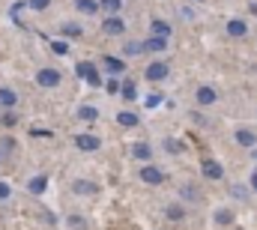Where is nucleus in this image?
I'll use <instances>...</instances> for the list:
<instances>
[{"mask_svg":"<svg viewBox=\"0 0 257 230\" xmlns=\"http://www.w3.org/2000/svg\"><path fill=\"white\" fill-rule=\"evenodd\" d=\"M102 33H105V36H120V33H126V24H123V18H117V15H108V18L102 21Z\"/></svg>","mask_w":257,"mask_h":230,"instance_id":"20e7f679","label":"nucleus"},{"mask_svg":"<svg viewBox=\"0 0 257 230\" xmlns=\"http://www.w3.org/2000/svg\"><path fill=\"white\" fill-rule=\"evenodd\" d=\"M231 195H234V198H249V189H246V186H234Z\"/></svg>","mask_w":257,"mask_h":230,"instance_id":"473e14b6","label":"nucleus"},{"mask_svg":"<svg viewBox=\"0 0 257 230\" xmlns=\"http://www.w3.org/2000/svg\"><path fill=\"white\" fill-rule=\"evenodd\" d=\"M105 90H108V93H120V81H117V78H111V81L105 84Z\"/></svg>","mask_w":257,"mask_h":230,"instance_id":"72a5a7b5","label":"nucleus"},{"mask_svg":"<svg viewBox=\"0 0 257 230\" xmlns=\"http://www.w3.org/2000/svg\"><path fill=\"white\" fill-rule=\"evenodd\" d=\"M228 33H231V36H246V33H249V27H246V21H243V18H234V21H228Z\"/></svg>","mask_w":257,"mask_h":230,"instance_id":"a211bd4d","label":"nucleus"},{"mask_svg":"<svg viewBox=\"0 0 257 230\" xmlns=\"http://www.w3.org/2000/svg\"><path fill=\"white\" fill-rule=\"evenodd\" d=\"M252 186H255V189H257V177H252Z\"/></svg>","mask_w":257,"mask_h":230,"instance_id":"4c0bfd02","label":"nucleus"},{"mask_svg":"<svg viewBox=\"0 0 257 230\" xmlns=\"http://www.w3.org/2000/svg\"><path fill=\"white\" fill-rule=\"evenodd\" d=\"M72 141H75V147H78L81 153H93V150H99V147H102V141H99L96 135H75Z\"/></svg>","mask_w":257,"mask_h":230,"instance_id":"39448f33","label":"nucleus"},{"mask_svg":"<svg viewBox=\"0 0 257 230\" xmlns=\"http://www.w3.org/2000/svg\"><path fill=\"white\" fill-rule=\"evenodd\" d=\"M51 51H54V54H66L69 45H66V42H51Z\"/></svg>","mask_w":257,"mask_h":230,"instance_id":"2f4dec72","label":"nucleus"},{"mask_svg":"<svg viewBox=\"0 0 257 230\" xmlns=\"http://www.w3.org/2000/svg\"><path fill=\"white\" fill-rule=\"evenodd\" d=\"M45 186H48V180H45V177H33V180L27 183V192H30V195H42V192H45Z\"/></svg>","mask_w":257,"mask_h":230,"instance_id":"4be33fe9","label":"nucleus"},{"mask_svg":"<svg viewBox=\"0 0 257 230\" xmlns=\"http://www.w3.org/2000/svg\"><path fill=\"white\" fill-rule=\"evenodd\" d=\"M96 117H99V111H96L93 105H81V108H78V120H87V123H93Z\"/></svg>","mask_w":257,"mask_h":230,"instance_id":"b1692460","label":"nucleus"},{"mask_svg":"<svg viewBox=\"0 0 257 230\" xmlns=\"http://www.w3.org/2000/svg\"><path fill=\"white\" fill-rule=\"evenodd\" d=\"M141 48H144V54H162V51L168 48V39H162V36H150V39L141 42Z\"/></svg>","mask_w":257,"mask_h":230,"instance_id":"0eeeda50","label":"nucleus"},{"mask_svg":"<svg viewBox=\"0 0 257 230\" xmlns=\"http://www.w3.org/2000/svg\"><path fill=\"white\" fill-rule=\"evenodd\" d=\"M183 216H186V210H183L180 204H168V207H165V219H168V222H183Z\"/></svg>","mask_w":257,"mask_h":230,"instance_id":"f3484780","label":"nucleus"},{"mask_svg":"<svg viewBox=\"0 0 257 230\" xmlns=\"http://www.w3.org/2000/svg\"><path fill=\"white\" fill-rule=\"evenodd\" d=\"M9 198H12V189L6 183H0V201H9Z\"/></svg>","mask_w":257,"mask_h":230,"instance_id":"f704fd0d","label":"nucleus"},{"mask_svg":"<svg viewBox=\"0 0 257 230\" xmlns=\"http://www.w3.org/2000/svg\"><path fill=\"white\" fill-rule=\"evenodd\" d=\"M168 72H171V69H168V63H162V60H159V63H150V66H147L144 78H147V81H153V84H159V81H165V78H168Z\"/></svg>","mask_w":257,"mask_h":230,"instance_id":"7ed1b4c3","label":"nucleus"},{"mask_svg":"<svg viewBox=\"0 0 257 230\" xmlns=\"http://www.w3.org/2000/svg\"><path fill=\"white\" fill-rule=\"evenodd\" d=\"M252 156H255V162H257V150H252Z\"/></svg>","mask_w":257,"mask_h":230,"instance_id":"58836bf2","label":"nucleus"},{"mask_svg":"<svg viewBox=\"0 0 257 230\" xmlns=\"http://www.w3.org/2000/svg\"><path fill=\"white\" fill-rule=\"evenodd\" d=\"M159 102H162V96H159V93H153V96H150V99H147V108H156V105H159Z\"/></svg>","mask_w":257,"mask_h":230,"instance_id":"c9c22d12","label":"nucleus"},{"mask_svg":"<svg viewBox=\"0 0 257 230\" xmlns=\"http://www.w3.org/2000/svg\"><path fill=\"white\" fill-rule=\"evenodd\" d=\"M204 174H207L210 180H222V177H225V171H222L219 162H204Z\"/></svg>","mask_w":257,"mask_h":230,"instance_id":"aec40b11","label":"nucleus"},{"mask_svg":"<svg viewBox=\"0 0 257 230\" xmlns=\"http://www.w3.org/2000/svg\"><path fill=\"white\" fill-rule=\"evenodd\" d=\"M15 105H18V93H15L12 87H0V108L12 111Z\"/></svg>","mask_w":257,"mask_h":230,"instance_id":"9d476101","label":"nucleus"},{"mask_svg":"<svg viewBox=\"0 0 257 230\" xmlns=\"http://www.w3.org/2000/svg\"><path fill=\"white\" fill-rule=\"evenodd\" d=\"M216 99H219V93H216L213 87H198V93H195V102H198V105H204V108L216 105Z\"/></svg>","mask_w":257,"mask_h":230,"instance_id":"1a4fd4ad","label":"nucleus"},{"mask_svg":"<svg viewBox=\"0 0 257 230\" xmlns=\"http://www.w3.org/2000/svg\"><path fill=\"white\" fill-rule=\"evenodd\" d=\"M132 156H135V159H141V162H147V159L153 156V150H150L147 144H135V147H132Z\"/></svg>","mask_w":257,"mask_h":230,"instance_id":"a878e982","label":"nucleus"},{"mask_svg":"<svg viewBox=\"0 0 257 230\" xmlns=\"http://www.w3.org/2000/svg\"><path fill=\"white\" fill-rule=\"evenodd\" d=\"M99 9H105L108 15H117L123 9V0H99Z\"/></svg>","mask_w":257,"mask_h":230,"instance_id":"393cba45","label":"nucleus"},{"mask_svg":"<svg viewBox=\"0 0 257 230\" xmlns=\"http://www.w3.org/2000/svg\"><path fill=\"white\" fill-rule=\"evenodd\" d=\"M120 93H123V99H126V102H135V96H138V93H135V84H132V81L120 84Z\"/></svg>","mask_w":257,"mask_h":230,"instance_id":"bb28decb","label":"nucleus"},{"mask_svg":"<svg viewBox=\"0 0 257 230\" xmlns=\"http://www.w3.org/2000/svg\"><path fill=\"white\" fill-rule=\"evenodd\" d=\"M141 180H144L147 186H162V183H165V174H162L159 168L147 165V168H141Z\"/></svg>","mask_w":257,"mask_h":230,"instance_id":"6e6552de","label":"nucleus"},{"mask_svg":"<svg viewBox=\"0 0 257 230\" xmlns=\"http://www.w3.org/2000/svg\"><path fill=\"white\" fill-rule=\"evenodd\" d=\"M237 144L246 147V150H255V144H257L255 132H252V129H237Z\"/></svg>","mask_w":257,"mask_h":230,"instance_id":"9b49d317","label":"nucleus"},{"mask_svg":"<svg viewBox=\"0 0 257 230\" xmlns=\"http://www.w3.org/2000/svg\"><path fill=\"white\" fill-rule=\"evenodd\" d=\"M180 198H183V201H192V204H195V201H201V189H198V186H189V183H186V186H180Z\"/></svg>","mask_w":257,"mask_h":230,"instance_id":"dca6fc26","label":"nucleus"},{"mask_svg":"<svg viewBox=\"0 0 257 230\" xmlns=\"http://www.w3.org/2000/svg\"><path fill=\"white\" fill-rule=\"evenodd\" d=\"M150 36H162V39H168V36H171V24L162 21V18H156V21L150 24Z\"/></svg>","mask_w":257,"mask_h":230,"instance_id":"f8f14e48","label":"nucleus"},{"mask_svg":"<svg viewBox=\"0 0 257 230\" xmlns=\"http://www.w3.org/2000/svg\"><path fill=\"white\" fill-rule=\"evenodd\" d=\"M123 54H126V57H138V54H144V48H141V39H132V42H126V45H123Z\"/></svg>","mask_w":257,"mask_h":230,"instance_id":"5701e85b","label":"nucleus"},{"mask_svg":"<svg viewBox=\"0 0 257 230\" xmlns=\"http://www.w3.org/2000/svg\"><path fill=\"white\" fill-rule=\"evenodd\" d=\"M27 6H30L33 12H45V9L51 6V0H27Z\"/></svg>","mask_w":257,"mask_h":230,"instance_id":"7c9ffc66","label":"nucleus"},{"mask_svg":"<svg viewBox=\"0 0 257 230\" xmlns=\"http://www.w3.org/2000/svg\"><path fill=\"white\" fill-rule=\"evenodd\" d=\"M60 33H63V36H69V39H78V36L84 33V27H81V24H75V21H66V24L60 27Z\"/></svg>","mask_w":257,"mask_h":230,"instance_id":"6ab92c4d","label":"nucleus"},{"mask_svg":"<svg viewBox=\"0 0 257 230\" xmlns=\"http://www.w3.org/2000/svg\"><path fill=\"white\" fill-rule=\"evenodd\" d=\"M231 222H234V213H231V210H219V213H216V225L225 228V225H231Z\"/></svg>","mask_w":257,"mask_h":230,"instance_id":"c756f323","label":"nucleus"},{"mask_svg":"<svg viewBox=\"0 0 257 230\" xmlns=\"http://www.w3.org/2000/svg\"><path fill=\"white\" fill-rule=\"evenodd\" d=\"M12 153H15V138L3 135V138H0V162H6Z\"/></svg>","mask_w":257,"mask_h":230,"instance_id":"4468645a","label":"nucleus"},{"mask_svg":"<svg viewBox=\"0 0 257 230\" xmlns=\"http://www.w3.org/2000/svg\"><path fill=\"white\" fill-rule=\"evenodd\" d=\"M75 9L81 15H96L99 12V0H75Z\"/></svg>","mask_w":257,"mask_h":230,"instance_id":"ddd939ff","label":"nucleus"},{"mask_svg":"<svg viewBox=\"0 0 257 230\" xmlns=\"http://www.w3.org/2000/svg\"><path fill=\"white\" fill-rule=\"evenodd\" d=\"M72 192L81 195V198H96V195H99V186L90 183V180H75V183H72Z\"/></svg>","mask_w":257,"mask_h":230,"instance_id":"423d86ee","label":"nucleus"},{"mask_svg":"<svg viewBox=\"0 0 257 230\" xmlns=\"http://www.w3.org/2000/svg\"><path fill=\"white\" fill-rule=\"evenodd\" d=\"M3 126H15V114H12V111L3 114Z\"/></svg>","mask_w":257,"mask_h":230,"instance_id":"e433bc0d","label":"nucleus"},{"mask_svg":"<svg viewBox=\"0 0 257 230\" xmlns=\"http://www.w3.org/2000/svg\"><path fill=\"white\" fill-rule=\"evenodd\" d=\"M75 72H78V78H84L87 84H93V87H102V78H99V69H96L93 63H87V60H81V63L75 66Z\"/></svg>","mask_w":257,"mask_h":230,"instance_id":"f03ea898","label":"nucleus"},{"mask_svg":"<svg viewBox=\"0 0 257 230\" xmlns=\"http://www.w3.org/2000/svg\"><path fill=\"white\" fill-rule=\"evenodd\" d=\"M102 63H105V69H108L111 75H120V72L126 69V63H123V60H117V57H105Z\"/></svg>","mask_w":257,"mask_h":230,"instance_id":"412c9836","label":"nucleus"},{"mask_svg":"<svg viewBox=\"0 0 257 230\" xmlns=\"http://www.w3.org/2000/svg\"><path fill=\"white\" fill-rule=\"evenodd\" d=\"M117 123H120L123 129H135V126H138L141 120H138V117H135L132 111H120V114H117Z\"/></svg>","mask_w":257,"mask_h":230,"instance_id":"2eb2a0df","label":"nucleus"},{"mask_svg":"<svg viewBox=\"0 0 257 230\" xmlns=\"http://www.w3.org/2000/svg\"><path fill=\"white\" fill-rule=\"evenodd\" d=\"M69 228H72V230H87L90 225H87V219H84V216H69Z\"/></svg>","mask_w":257,"mask_h":230,"instance_id":"c85d7f7f","label":"nucleus"},{"mask_svg":"<svg viewBox=\"0 0 257 230\" xmlns=\"http://www.w3.org/2000/svg\"><path fill=\"white\" fill-rule=\"evenodd\" d=\"M60 81H63V75H60L57 69H51V66H45V69H39V72H36V84H39V87H45V90L60 87Z\"/></svg>","mask_w":257,"mask_h":230,"instance_id":"f257e3e1","label":"nucleus"},{"mask_svg":"<svg viewBox=\"0 0 257 230\" xmlns=\"http://www.w3.org/2000/svg\"><path fill=\"white\" fill-rule=\"evenodd\" d=\"M165 150H168V153H171V156H180V153H183V150H186V147H183V144H180V141H174V138H165Z\"/></svg>","mask_w":257,"mask_h":230,"instance_id":"cd10ccee","label":"nucleus"}]
</instances>
